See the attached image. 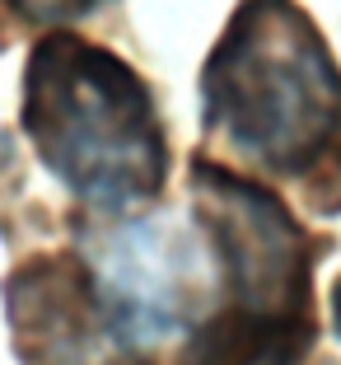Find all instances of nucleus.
I'll return each instance as SVG.
<instances>
[{"instance_id":"nucleus-1","label":"nucleus","mask_w":341,"mask_h":365,"mask_svg":"<svg viewBox=\"0 0 341 365\" xmlns=\"http://www.w3.org/2000/svg\"><path fill=\"white\" fill-rule=\"evenodd\" d=\"M19 118L47 173L103 215L149 206L169 178V140L145 80L75 33H47L28 52Z\"/></svg>"},{"instance_id":"nucleus-2","label":"nucleus","mask_w":341,"mask_h":365,"mask_svg":"<svg viewBox=\"0 0 341 365\" xmlns=\"http://www.w3.org/2000/svg\"><path fill=\"white\" fill-rule=\"evenodd\" d=\"M192 211L220 262V314L196 328L182 365H299L313 342L309 286L322 244L262 182L192 164Z\"/></svg>"},{"instance_id":"nucleus-3","label":"nucleus","mask_w":341,"mask_h":365,"mask_svg":"<svg viewBox=\"0 0 341 365\" xmlns=\"http://www.w3.org/2000/svg\"><path fill=\"white\" fill-rule=\"evenodd\" d=\"M206 131L271 173H309L341 136V66L295 0H243L201 66Z\"/></svg>"},{"instance_id":"nucleus-4","label":"nucleus","mask_w":341,"mask_h":365,"mask_svg":"<svg viewBox=\"0 0 341 365\" xmlns=\"http://www.w3.org/2000/svg\"><path fill=\"white\" fill-rule=\"evenodd\" d=\"M98 295H103L107 328L131 346L178 333L192 304L201 300L192 239H178L173 225H131L107 248Z\"/></svg>"},{"instance_id":"nucleus-5","label":"nucleus","mask_w":341,"mask_h":365,"mask_svg":"<svg viewBox=\"0 0 341 365\" xmlns=\"http://www.w3.org/2000/svg\"><path fill=\"white\" fill-rule=\"evenodd\" d=\"M10 333L23 365H80L107 328L98 277L75 253H43L5 281Z\"/></svg>"},{"instance_id":"nucleus-6","label":"nucleus","mask_w":341,"mask_h":365,"mask_svg":"<svg viewBox=\"0 0 341 365\" xmlns=\"http://www.w3.org/2000/svg\"><path fill=\"white\" fill-rule=\"evenodd\" d=\"M14 10V19L23 24H70V19H85L94 14L103 0H5Z\"/></svg>"},{"instance_id":"nucleus-7","label":"nucleus","mask_w":341,"mask_h":365,"mask_svg":"<svg viewBox=\"0 0 341 365\" xmlns=\"http://www.w3.org/2000/svg\"><path fill=\"white\" fill-rule=\"evenodd\" d=\"M332 328H337V337H341V277H337V286H332Z\"/></svg>"},{"instance_id":"nucleus-8","label":"nucleus","mask_w":341,"mask_h":365,"mask_svg":"<svg viewBox=\"0 0 341 365\" xmlns=\"http://www.w3.org/2000/svg\"><path fill=\"white\" fill-rule=\"evenodd\" d=\"M107 365H140V361H107Z\"/></svg>"}]
</instances>
